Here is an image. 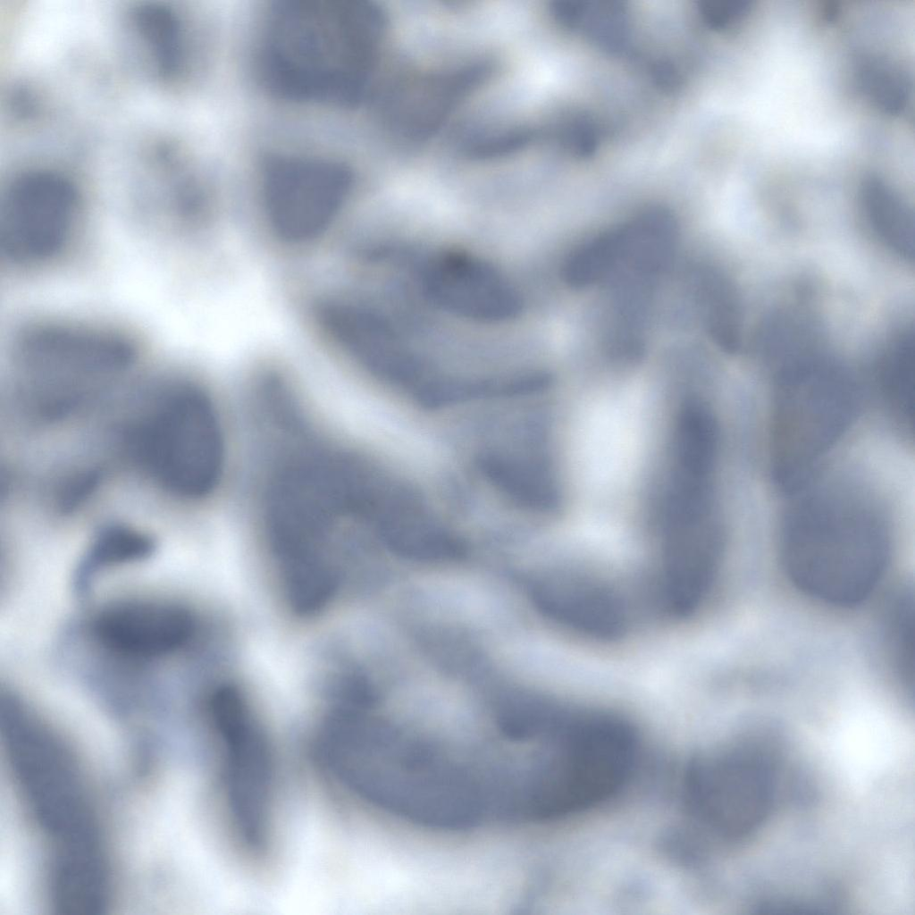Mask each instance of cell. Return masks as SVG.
<instances>
[{
  "label": "cell",
  "instance_id": "8",
  "mask_svg": "<svg viewBox=\"0 0 915 915\" xmlns=\"http://www.w3.org/2000/svg\"><path fill=\"white\" fill-rule=\"evenodd\" d=\"M352 183L351 170L336 160L296 155L270 159L262 180L270 226L284 241L313 240L336 219Z\"/></svg>",
  "mask_w": 915,
  "mask_h": 915
},
{
  "label": "cell",
  "instance_id": "22",
  "mask_svg": "<svg viewBox=\"0 0 915 915\" xmlns=\"http://www.w3.org/2000/svg\"><path fill=\"white\" fill-rule=\"evenodd\" d=\"M677 441H678V438L676 439V446H677ZM675 455H676V452H675ZM675 455H674V458H675ZM674 458H673V459H674Z\"/></svg>",
  "mask_w": 915,
  "mask_h": 915
},
{
  "label": "cell",
  "instance_id": "4",
  "mask_svg": "<svg viewBox=\"0 0 915 915\" xmlns=\"http://www.w3.org/2000/svg\"><path fill=\"white\" fill-rule=\"evenodd\" d=\"M856 385L827 359L802 357L788 363L776 386L771 428V466L779 488L802 491L824 455L853 422Z\"/></svg>",
  "mask_w": 915,
  "mask_h": 915
},
{
  "label": "cell",
  "instance_id": "17",
  "mask_svg": "<svg viewBox=\"0 0 915 915\" xmlns=\"http://www.w3.org/2000/svg\"><path fill=\"white\" fill-rule=\"evenodd\" d=\"M693 296L716 345L735 353L741 344L742 310L733 283L719 271L703 267L692 276Z\"/></svg>",
  "mask_w": 915,
  "mask_h": 915
},
{
  "label": "cell",
  "instance_id": "3",
  "mask_svg": "<svg viewBox=\"0 0 915 915\" xmlns=\"http://www.w3.org/2000/svg\"><path fill=\"white\" fill-rule=\"evenodd\" d=\"M780 553L785 574L798 589L824 603L852 607L880 583L890 542L870 515L811 497L785 519Z\"/></svg>",
  "mask_w": 915,
  "mask_h": 915
},
{
  "label": "cell",
  "instance_id": "7",
  "mask_svg": "<svg viewBox=\"0 0 915 915\" xmlns=\"http://www.w3.org/2000/svg\"><path fill=\"white\" fill-rule=\"evenodd\" d=\"M82 204L77 185L55 169L32 167L17 172L0 200L3 259L21 268L58 259L76 237Z\"/></svg>",
  "mask_w": 915,
  "mask_h": 915
},
{
  "label": "cell",
  "instance_id": "9",
  "mask_svg": "<svg viewBox=\"0 0 915 915\" xmlns=\"http://www.w3.org/2000/svg\"><path fill=\"white\" fill-rule=\"evenodd\" d=\"M423 286L437 306L471 321L511 320L523 307L521 295L498 268L466 252L434 257L424 269Z\"/></svg>",
  "mask_w": 915,
  "mask_h": 915
},
{
  "label": "cell",
  "instance_id": "5",
  "mask_svg": "<svg viewBox=\"0 0 915 915\" xmlns=\"http://www.w3.org/2000/svg\"><path fill=\"white\" fill-rule=\"evenodd\" d=\"M206 712L221 758V781L229 818L250 852L266 849L274 788L270 738L246 691L226 682L208 695Z\"/></svg>",
  "mask_w": 915,
  "mask_h": 915
},
{
  "label": "cell",
  "instance_id": "1",
  "mask_svg": "<svg viewBox=\"0 0 915 915\" xmlns=\"http://www.w3.org/2000/svg\"><path fill=\"white\" fill-rule=\"evenodd\" d=\"M222 398L190 374L144 378L122 422L127 451L170 503L197 517L222 499L231 472V439Z\"/></svg>",
  "mask_w": 915,
  "mask_h": 915
},
{
  "label": "cell",
  "instance_id": "14",
  "mask_svg": "<svg viewBox=\"0 0 915 915\" xmlns=\"http://www.w3.org/2000/svg\"><path fill=\"white\" fill-rule=\"evenodd\" d=\"M914 170L898 171L869 180L858 204L871 231L895 255L905 260L914 256V215L900 184Z\"/></svg>",
  "mask_w": 915,
  "mask_h": 915
},
{
  "label": "cell",
  "instance_id": "13",
  "mask_svg": "<svg viewBox=\"0 0 915 915\" xmlns=\"http://www.w3.org/2000/svg\"><path fill=\"white\" fill-rule=\"evenodd\" d=\"M535 597L546 615L575 632L604 641L625 634L623 602L611 590L591 580L556 578L539 585Z\"/></svg>",
  "mask_w": 915,
  "mask_h": 915
},
{
  "label": "cell",
  "instance_id": "19",
  "mask_svg": "<svg viewBox=\"0 0 915 915\" xmlns=\"http://www.w3.org/2000/svg\"><path fill=\"white\" fill-rule=\"evenodd\" d=\"M912 332L896 336L886 348L880 365V379L891 407L904 422H912L915 370Z\"/></svg>",
  "mask_w": 915,
  "mask_h": 915
},
{
  "label": "cell",
  "instance_id": "11",
  "mask_svg": "<svg viewBox=\"0 0 915 915\" xmlns=\"http://www.w3.org/2000/svg\"><path fill=\"white\" fill-rule=\"evenodd\" d=\"M491 71L487 62L479 61L401 78L383 100L387 126L410 140L429 138L489 78Z\"/></svg>",
  "mask_w": 915,
  "mask_h": 915
},
{
  "label": "cell",
  "instance_id": "6",
  "mask_svg": "<svg viewBox=\"0 0 915 915\" xmlns=\"http://www.w3.org/2000/svg\"><path fill=\"white\" fill-rule=\"evenodd\" d=\"M775 760L761 744L702 754L690 765L685 798L701 827L727 839L759 828L773 805Z\"/></svg>",
  "mask_w": 915,
  "mask_h": 915
},
{
  "label": "cell",
  "instance_id": "10",
  "mask_svg": "<svg viewBox=\"0 0 915 915\" xmlns=\"http://www.w3.org/2000/svg\"><path fill=\"white\" fill-rule=\"evenodd\" d=\"M198 621L189 608L166 600H131L101 610L92 624L94 638L113 655L151 659L190 643Z\"/></svg>",
  "mask_w": 915,
  "mask_h": 915
},
{
  "label": "cell",
  "instance_id": "18",
  "mask_svg": "<svg viewBox=\"0 0 915 915\" xmlns=\"http://www.w3.org/2000/svg\"><path fill=\"white\" fill-rule=\"evenodd\" d=\"M631 236L629 220L607 229L575 248L563 265L564 281L584 289L609 282L622 266Z\"/></svg>",
  "mask_w": 915,
  "mask_h": 915
},
{
  "label": "cell",
  "instance_id": "20",
  "mask_svg": "<svg viewBox=\"0 0 915 915\" xmlns=\"http://www.w3.org/2000/svg\"><path fill=\"white\" fill-rule=\"evenodd\" d=\"M885 640L891 661L906 689L913 686V604L901 594L892 603L885 622Z\"/></svg>",
  "mask_w": 915,
  "mask_h": 915
},
{
  "label": "cell",
  "instance_id": "15",
  "mask_svg": "<svg viewBox=\"0 0 915 915\" xmlns=\"http://www.w3.org/2000/svg\"><path fill=\"white\" fill-rule=\"evenodd\" d=\"M129 21L152 70L163 78L176 75L184 58L183 24L177 12L163 3H142L131 9Z\"/></svg>",
  "mask_w": 915,
  "mask_h": 915
},
{
  "label": "cell",
  "instance_id": "12",
  "mask_svg": "<svg viewBox=\"0 0 915 915\" xmlns=\"http://www.w3.org/2000/svg\"><path fill=\"white\" fill-rule=\"evenodd\" d=\"M316 318L340 351L373 380L397 382L417 372L416 357L375 311L332 299L319 304Z\"/></svg>",
  "mask_w": 915,
  "mask_h": 915
},
{
  "label": "cell",
  "instance_id": "21",
  "mask_svg": "<svg viewBox=\"0 0 915 915\" xmlns=\"http://www.w3.org/2000/svg\"><path fill=\"white\" fill-rule=\"evenodd\" d=\"M540 128L518 126L508 128L470 139L465 144V153L474 159H493L525 149L534 143Z\"/></svg>",
  "mask_w": 915,
  "mask_h": 915
},
{
  "label": "cell",
  "instance_id": "16",
  "mask_svg": "<svg viewBox=\"0 0 915 915\" xmlns=\"http://www.w3.org/2000/svg\"><path fill=\"white\" fill-rule=\"evenodd\" d=\"M155 549L154 536L139 524L111 519L96 525L91 540L77 568V583H88L106 568L141 561Z\"/></svg>",
  "mask_w": 915,
  "mask_h": 915
},
{
  "label": "cell",
  "instance_id": "2",
  "mask_svg": "<svg viewBox=\"0 0 915 915\" xmlns=\"http://www.w3.org/2000/svg\"><path fill=\"white\" fill-rule=\"evenodd\" d=\"M388 29L363 0H288L269 17L262 68L269 88L298 102L352 105L372 88Z\"/></svg>",
  "mask_w": 915,
  "mask_h": 915
}]
</instances>
